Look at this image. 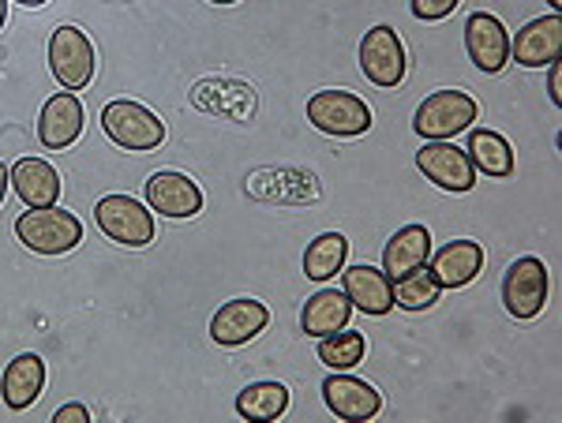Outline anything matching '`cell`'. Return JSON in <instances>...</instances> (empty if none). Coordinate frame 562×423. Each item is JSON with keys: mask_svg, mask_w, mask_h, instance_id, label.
Here are the masks:
<instances>
[{"mask_svg": "<svg viewBox=\"0 0 562 423\" xmlns=\"http://www.w3.org/2000/svg\"><path fill=\"white\" fill-rule=\"evenodd\" d=\"M211 4H240V0H211Z\"/></svg>", "mask_w": 562, "mask_h": 423, "instance_id": "34", "label": "cell"}, {"mask_svg": "<svg viewBox=\"0 0 562 423\" xmlns=\"http://www.w3.org/2000/svg\"><path fill=\"white\" fill-rule=\"evenodd\" d=\"M341 293L349 296L352 311H364L371 319H383L394 308V289H390V277L383 274V266H341Z\"/></svg>", "mask_w": 562, "mask_h": 423, "instance_id": "13", "label": "cell"}, {"mask_svg": "<svg viewBox=\"0 0 562 423\" xmlns=\"http://www.w3.org/2000/svg\"><path fill=\"white\" fill-rule=\"evenodd\" d=\"M465 49L469 60L480 71H487V76H495V71L510 65V34H506V26L492 12H473L465 20Z\"/></svg>", "mask_w": 562, "mask_h": 423, "instance_id": "12", "label": "cell"}, {"mask_svg": "<svg viewBox=\"0 0 562 423\" xmlns=\"http://www.w3.org/2000/svg\"><path fill=\"white\" fill-rule=\"evenodd\" d=\"M267 327H270L267 304L251 300V296H240V300H229L214 311L211 341L222 348H240V345H248V341H256Z\"/></svg>", "mask_w": 562, "mask_h": 423, "instance_id": "11", "label": "cell"}, {"mask_svg": "<svg viewBox=\"0 0 562 423\" xmlns=\"http://www.w3.org/2000/svg\"><path fill=\"white\" fill-rule=\"evenodd\" d=\"M360 71L368 76V83L375 87H397L405 79V45L397 38L394 26L379 23L360 38Z\"/></svg>", "mask_w": 562, "mask_h": 423, "instance_id": "9", "label": "cell"}, {"mask_svg": "<svg viewBox=\"0 0 562 423\" xmlns=\"http://www.w3.org/2000/svg\"><path fill=\"white\" fill-rule=\"evenodd\" d=\"M416 169H420L424 176L431 180L435 187H442V192H473L476 187V169L469 155L461 147H454L450 139H431L420 147V155H416Z\"/></svg>", "mask_w": 562, "mask_h": 423, "instance_id": "8", "label": "cell"}, {"mask_svg": "<svg viewBox=\"0 0 562 423\" xmlns=\"http://www.w3.org/2000/svg\"><path fill=\"white\" fill-rule=\"evenodd\" d=\"M147 206L154 214H166V218H195L203 210V192H199L195 180H188L184 173H154L147 184Z\"/></svg>", "mask_w": 562, "mask_h": 423, "instance_id": "15", "label": "cell"}, {"mask_svg": "<svg viewBox=\"0 0 562 423\" xmlns=\"http://www.w3.org/2000/svg\"><path fill=\"white\" fill-rule=\"evenodd\" d=\"M480 116V105L465 90H435L420 102V110L413 116V128L424 139H454V135L469 132Z\"/></svg>", "mask_w": 562, "mask_h": 423, "instance_id": "3", "label": "cell"}, {"mask_svg": "<svg viewBox=\"0 0 562 423\" xmlns=\"http://www.w3.org/2000/svg\"><path fill=\"white\" fill-rule=\"evenodd\" d=\"M285 409H289V390L281 382H251V386H244L237 398L240 420H251V423L281 420Z\"/></svg>", "mask_w": 562, "mask_h": 423, "instance_id": "24", "label": "cell"}, {"mask_svg": "<svg viewBox=\"0 0 562 423\" xmlns=\"http://www.w3.org/2000/svg\"><path fill=\"white\" fill-rule=\"evenodd\" d=\"M83 135V102L76 94H53L38 116V142L45 150H68Z\"/></svg>", "mask_w": 562, "mask_h": 423, "instance_id": "16", "label": "cell"}, {"mask_svg": "<svg viewBox=\"0 0 562 423\" xmlns=\"http://www.w3.org/2000/svg\"><path fill=\"white\" fill-rule=\"evenodd\" d=\"M346 255H349V240L341 232H319L304 251V277H312L319 285L330 282V277L341 274Z\"/></svg>", "mask_w": 562, "mask_h": 423, "instance_id": "23", "label": "cell"}, {"mask_svg": "<svg viewBox=\"0 0 562 423\" xmlns=\"http://www.w3.org/2000/svg\"><path fill=\"white\" fill-rule=\"evenodd\" d=\"M94 221H98V229L121 248H147L154 240L150 206L132 199V195H105V199H98Z\"/></svg>", "mask_w": 562, "mask_h": 423, "instance_id": "5", "label": "cell"}, {"mask_svg": "<svg viewBox=\"0 0 562 423\" xmlns=\"http://www.w3.org/2000/svg\"><path fill=\"white\" fill-rule=\"evenodd\" d=\"M8 187H12V180H8V165H4V161H0V203H4Z\"/></svg>", "mask_w": 562, "mask_h": 423, "instance_id": "30", "label": "cell"}, {"mask_svg": "<svg viewBox=\"0 0 562 423\" xmlns=\"http://www.w3.org/2000/svg\"><path fill=\"white\" fill-rule=\"evenodd\" d=\"M15 237L34 255H68L76 244H83V221L60 206H42V210L20 214Z\"/></svg>", "mask_w": 562, "mask_h": 423, "instance_id": "1", "label": "cell"}, {"mask_svg": "<svg viewBox=\"0 0 562 423\" xmlns=\"http://www.w3.org/2000/svg\"><path fill=\"white\" fill-rule=\"evenodd\" d=\"M428 255H431V232L424 225H405L383 248V274L394 282V277L409 274L416 266H428Z\"/></svg>", "mask_w": 562, "mask_h": 423, "instance_id": "21", "label": "cell"}, {"mask_svg": "<svg viewBox=\"0 0 562 423\" xmlns=\"http://www.w3.org/2000/svg\"><path fill=\"white\" fill-rule=\"evenodd\" d=\"M428 270L442 289H465L480 270H484V248L476 240H450L435 255H428Z\"/></svg>", "mask_w": 562, "mask_h": 423, "instance_id": "18", "label": "cell"}, {"mask_svg": "<svg viewBox=\"0 0 562 423\" xmlns=\"http://www.w3.org/2000/svg\"><path fill=\"white\" fill-rule=\"evenodd\" d=\"M548 4H551V12H559V8H562V0H548Z\"/></svg>", "mask_w": 562, "mask_h": 423, "instance_id": "33", "label": "cell"}, {"mask_svg": "<svg viewBox=\"0 0 562 423\" xmlns=\"http://www.w3.org/2000/svg\"><path fill=\"white\" fill-rule=\"evenodd\" d=\"M42 386H45V364L42 356L23 353L15 356L12 364L4 367V379H0V398L12 412L31 409L34 401L42 398Z\"/></svg>", "mask_w": 562, "mask_h": 423, "instance_id": "20", "label": "cell"}, {"mask_svg": "<svg viewBox=\"0 0 562 423\" xmlns=\"http://www.w3.org/2000/svg\"><path fill=\"white\" fill-rule=\"evenodd\" d=\"M368 353V341L360 330H338V334H326L319 338V359L330 371H352L360 367V359Z\"/></svg>", "mask_w": 562, "mask_h": 423, "instance_id": "26", "label": "cell"}, {"mask_svg": "<svg viewBox=\"0 0 562 423\" xmlns=\"http://www.w3.org/2000/svg\"><path fill=\"white\" fill-rule=\"evenodd\" d=\"M15 4H23V8H42L45 0H15Z\"/></svg>", "mask_w": 562, "mask_h": 423, "instance_id": "32", "label": "cell"}, {"mask_svg": "<svg viewBox=\"0 0 562 423\" xmlns=\"http://www.w3.org/2000/svg\"><path fill=\"white\" fill-rule=\"evenodd\" d=\"M12 192L20 195L26 210H42V206H57L60 199V173L45 158H20L8 169Z\"/></svg>", "mask_w": 562, "mask_h": 423, "instance_id": "17", "label": "cell"}, {"mask_svg": "<svg viewBox=\"0 0 562 423\" xmlns=\"http://www.w3.org/2000/svg\"><path fill=\"white\" fill-rule=\"evenodd\" d=\"M53 423H90V409L79 401H71V404H65V409L53 412Z\"/></svg>", "mask_w": 562, "mask_h": 423, "instance_id": "28", "label": "cell"}, {"mask_svg": "<svg viewBox=\"0 0 562 423\" xmlns=\"http://www.w3.org/2000/svg\"><path fill=\"white\" fill-rule=\"evenodd\" d=\"M390 289H394V308L428 311L431 304H439L442 285L435 282V274L428 266H416V270H409V274L394 277V282H390Z\"/></svg>", "mask_w": 562, "mask_h": 423, "instance_id": "25", "label": "cell"}, {"mask_svg": "<svg viewBox=\"0 0 562 423\" xmlns=\"http://www.w3.org/2000/svg\"><path fill=\"white\" fill-rule=\"evenodd\" d=\"M352 319V304L349 296L341 289H319L307 296L304 311H301V330L307 338H326V334H338V330H346Z\"/></svg>", "mask_w": 562, "mask_h": 423, "instance_id": "19", "label": "cell"}, {"mask_svg": "<svg viewBox=\"0 0 562 423\" xmlns=\"http://www.w3.org/2000/svg\"><path fill=\"white\" fill-rule=\"evenodd\" d=\"M548 98L555 105H562V65L555 60V65H548Z\"/></svg>", "mask_w": 562, "mask_h": 423, "instance_id": "29", "label": "cell"}, {"mask_svg": "<svg viewBox=\"0 0 562 423\" xmlns=\"http://www.w3.org/2000/svg\"><path fill=\"white\" fill-rule=\"evenodd\" d=\"M465 155H469V161H473L476 173H484V176L503 180V176L514 173L510 142H506L503 135L492 132V128H473V132H469V150H465Z\"/></svg>", "mask_w": 562, "mask_h": 423, "instance_id": "22", "label": "cell"}, {"mask_svg": "<svg viewBox=\"0 0 562 423\" xmlns=\"http://www.w3.org/2000/svg\"><path fill=\"white\" fill-rule=\"evenodd\" d=\"M307 121L334 139H357L371 132V110L352 90H319L307 98Z\"/></svg>", "mask_w": 562, "mask_h": 423, "instance_id": "4", "label": "cell"}, {"mask_svg": "<svg viewBox=\"0 0 562 423\" xmlns=\"http://www.w3.org/2000/svg\"><path fill=\"white\" fill-rule=\"evenodd\" d=\"M98 68L94 45L79 26H57L49 38V71L57 76V83L65 90H83L90 87Z\"/></svg>", "mask_w": 562, "mask_h": 423, "instance_id": "7", "label": "cell"}, {"mask_svg": "<svg viewBox=\"0 0 562 423\" xmlns=\"http://www.w3.org/2000/svg\"><path fill=\"white\" fill-rule=\"evenodd\" d=\"M102 128L116 147L132 150V155H150L166 139V124L158 121V113H150L147 105L132 102V98H116L105 105Z\"/></svg>", "mask_w": 562, "mask_h": 423, "instance_id": "2", "label": "cell"}, {"mask_svg": "<svg viewBox=\"0 0 562 423\" xmlns=\"http://www.w3.org/2000/svg\"><path fill=\"white\" fill-rule=\"evenodd\" d=\"M458 4L461 0H413V15L424 23H439V20H447Z\"/></svg>", "mask_w": 562, "mask_h": 423, "instance_id": "27", "label": "cell"}, {"mask_svg": "<svg viewBox=\"0 0 562 423\" xmlns=\"http://www.w3.org/2000/svg\"><path fill=\"white\" fill-rule=\"evenodd\" d=\"M562 53V20L559 12L543 15V20L525 23L510 42V57L521 68H548L555 65Z\"/></svg>", "mask_w": 562, "mask_h": 423, "instance_id": "14", "label": "cell"}, {"mask_svg": "<svg viewBox=\"0 0 562 423\" xmlns=\"http://www.w3.org/2000/svg\"><path fill=\"white\" fill-rule=\"evenodd\" d=\"M323 401H326V409H330L334 416L346 420V423H364V420H375L379 412H383V393H379L371 382L349 375V371L326 375Z\"/></svg>", "mask_w": 562, "mask_h": 423, "instance_id": "10", "label": "cell"}, {"mask_svg": "<svg viewBox=\"0 0 562 423\" xmlns=\"http://www.w3.org/2000/svg\"><path fill=\"white\" fill-rule=\"evenodd\" d=\"M4 23H8V0H0V31H4Z\"/></svg>", "mask_w": 562, "mask_h": 423, "instance_id": "31", "label": "cell"}, {"mask_svg": "<svg viewBox=\"0 0 562 423\" xmlns=\"http://www.w3.org/2000/svg\"><path fill=\"white\" fill-rule=\"evenodd\" d=\"M548 289H551L548 266H543L537 255H521V259H514L503 274V308L521 322L537 319L543 311V304H548Z\"/></svg>", "mask_w": 562, "mask_h": 423, "instance_id": "6", "label": "cell"}]
</instances>
